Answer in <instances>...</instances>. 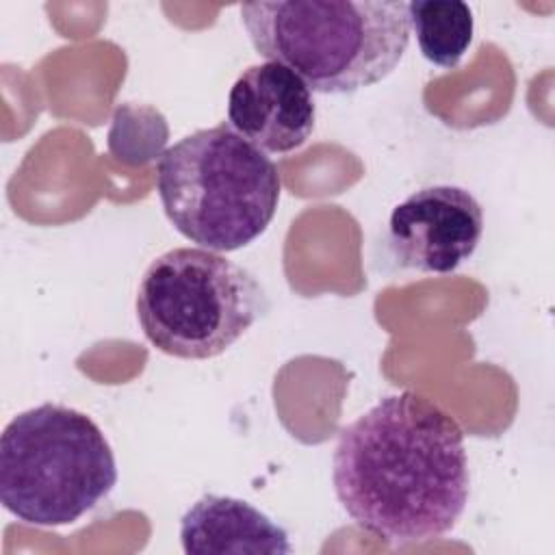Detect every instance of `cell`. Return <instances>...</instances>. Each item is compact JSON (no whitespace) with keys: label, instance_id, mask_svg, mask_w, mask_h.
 <instances>
[{"label":"cell","instance_id":"7a4b0ae2","mask_svg":"<svg viewBox=\"0 0 555 555\" xmlns=\"http://www.w3.org/2000/svg\"><path fill=\"white\" fill-rule=\"evenodd\" d=\"M254 50L310 91L351 93L384 80L410 43L403 0H275L241 4Z\"/></svg>","mask_w":555,"mask_h":555},{"label":"cell","instance_id":"9c48e42d","mask_svg":"<svg viewBox=\"0 0 555 555\" xmlns=\"http://www.w3.org/2000/svg\"><path fill=\"white\" fill-rule=\"evenodd\" d=\"M408 17L421 54L429 63L447 69L460 65L475 33L473 11L466 2L412 0L408 2Z\"/></svg>","mask_w":555,"mask_h":555},{"label":"cell","instance_id":"ba28073f","mask_svg":"<svg viewBox=\"0 0 555 555\" xmlns=\"http://www.w3.org/2000/svg\"><path fill=\"white\" fill-rule=\"evenodd\" d=\"M180 544L189 555H286L288 533L267 514L234 496L204 494L180 518Z\"/></svg>","mask_w":555,"mask_h":555},{"label":"cell","instance_id":"52a82bcc","mask_svg":"<svg viewBox=\"0 0 555 555\" xmlns=\"http://www.w3.org/2000/svg\"><path fill=\"white\" fill-rule=\"evenodd\" d=\"M314 117L308 85L275 61L249 65L228 93V124L262 152L301 147L314 130Z\"/></svg>","mask_w":555,"mask_h":555},{"label":"cell","instance_id":"3957f363","mask_svg":"<svg viewBox=\"0 0 555 555\" xmlns=\"http://www.w3.org/2000/svg\"><path fill=\"white\" fill-rule=\"evenodd\" d=\"M156 191L171 225L212 251H236L271 223L282 180L273 160L230 124L195 130L156 165Z\"/></svg>","mask_w":555,"mask_h":555},{"label":"cell","instance_id":"277c9868","mask_svg":"<svg viewBox=\"0 0 555 555\" xmlns=\"http://www.w3.org/2000/svg\"><path fill=\"white\" fill-rule=\"evenodd\" d=\"M115 483L113 449L80 410L41 403L15 414L0 436V501L26 525H72Z\"/></svg>","mask_w":555,"mask_h":555},{"label":"cell","instance_id":"5b68a950","mask_svg":"<svg viewBox=\"0 0 555 555\" xmlns=\"http://www.w3.org/2000/svg\"><path fill=\"white\" fill-rule=\"evenodd\" d=\"M137 319L163 353L208 360L232 347L269 308L251 271L204 247L154 258L137 288Z\"/></svg>","mask_w":555,"mask_h":555},{"label":"cell","instance_id":"8992f818","mask_svg":"<svg viewBox=\"0 0 555 555\" xmlns=\"http://www.w3.org/2000/svg\"><path fill=\"white\" fill-rule=\"evenodd\" d=\"M481 232L483 212L473 193L453 184H434L392 208L388 249L399 267L451 273L475 254Z\"/></svg>","mask_w":555,"mask_h":555},{"label":"cell","instance_id":"6da1fadb","mask_svg":"<svg viewBox=\"0 0 555 555\" xmlns=\"http://www.w3.org/2000/svg\"><path fill=\"white\" fill-rule=\"evenodd\" d=\"M338 503L392 546L449 533L468 503L464 431L438 403L403 390L340 429L332 455Z\"/></svg>","mask_w":555,"mask_h":555}]
</instances>
